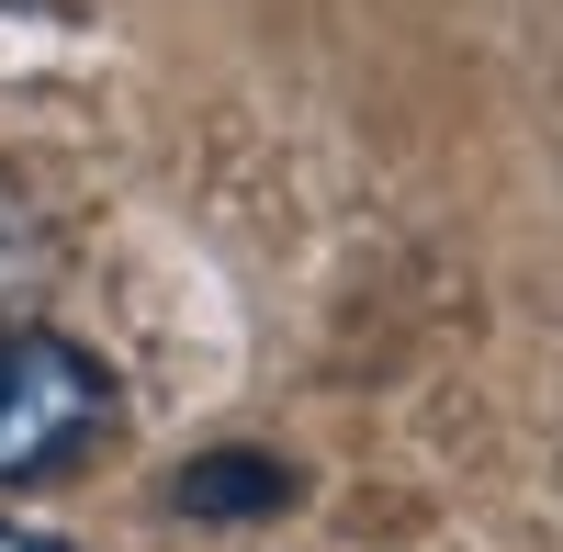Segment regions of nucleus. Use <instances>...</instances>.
I'll return each instance as SVG.
<instances>
[{
  "mask_svg": "<svg viewBox=\"0 0 563 552\" xmlns=\"http://www.w3.org/2000/svg\"><path fill=\"white\" fill-rule=\"evenodd\" d=\"M113 429V373L57 328H0V485L57 474Z\"/></svg>",
  "mask_w": 563,
  "mask_h": 552,
  "instance_id": "f257e3e1",
  "label": "nucleus"
},
{
  "mask_svg": "<svg viewBox=\"0 0 563 552\" xmlns=\"http://www.w3.org/2000/svg\"><path fill=\"white\" fill-rule=\"evenodd\" d=\"M282 496H294V474L249 463V451H214V463L180 474V508H192V519H260V508H282Z\"/></svg>",
  "mask_w": 563,
  "mask_h": 552,
  "instance_id": "f03ea898",
  "label": "nucleus"
},
{
  "mask_svg": "<svg viewBox=\"0 0 563 552\" xmlns=\"http://www.w3.org/2000/svg\"><path fill=\"white\" fill-rule=\"evenodd\" d=\"M0 552H68V541H45V530H0Z\"/></svg>",
  "mask_w": 563,
  "mask_h": 552,
  "instance_id": "7ed1b4c3",
  "label": "nucleus"
}]
</instances>
